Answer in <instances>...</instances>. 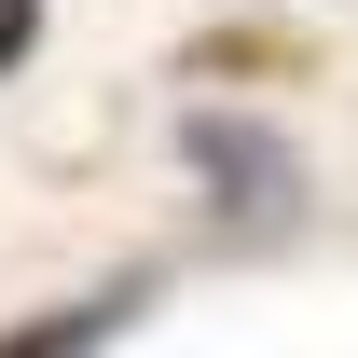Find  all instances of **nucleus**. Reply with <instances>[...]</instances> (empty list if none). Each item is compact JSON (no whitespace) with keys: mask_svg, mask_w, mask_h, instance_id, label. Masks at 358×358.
Wrapping results in <instances>:
<instances>
[{"mask_svg":"<svg viewBox=\"0 0 358 358\" xmlns=\"http://www.w3.org/2000/svg\"><path fill=\"white\" fill-rule=\"evenodd\" d=\"M179 152H193V179H207V207L234 234H262V221L303 207V152L275 124H248V110H179Z\"/></svg>","mask_w":358,"mask_h":358,"instance_id":"obj_1","label":"nucleus"},{"mask_svg":"<svg viewBox=\"0 0 358 358\" xmlns=\"http://www.w3.org/2000/svg\"><path fill=\"white\" fill-rule=\"evenodd\" d=\"M124 317H138V275H124V289H96V303H69V317H28V331H0V345H14V358H55V345H96V331H124Z\"/></svg>","mask_w":358,"mask_h":358,"instance_id":"obj_2","label":"nucleus"},{"mask_svg":"<svg viewBox=\"0 0 358 358\" xmlns=\"http://www.w3.org/2000/svg\"><path fill=\"white\" fill-rule=\"evenodd\" d=\"M28 42H42V0H0V69H14Z\"/></svg>","mask_w":358,"mask_h":358,"instance_id":"obj_3","label":"nucleus"}]
</instances>
